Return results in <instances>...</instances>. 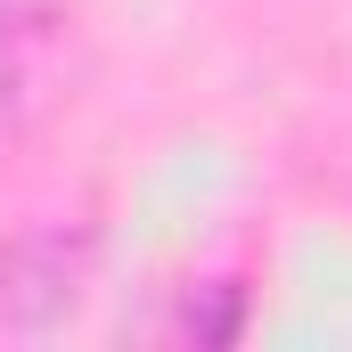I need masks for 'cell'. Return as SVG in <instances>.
I'll return each mask as SVG.
<instances>
[{
	"label": "cell",
	"instance_id": "obj_1",
	"mask_svg": "<svg viewBox=\"0 0 352 352\" xmlns=\"http://www.w3.org/2000/svg\"><path fill=\"white\" fill-rule=\"evenodd\" d=\"M82 238H8L0 246V344L58 336L74 295H82Z\"/></svg>",
	"mask_w": 352,
	"mask_h": 352
},
{
	"label": "cell",
	"instance_id": "obj_2",
	"mask_svg": "<svg viewBox=\"0 0 352 352\" xmlns=\"http://www.w3.org/2000/svg\"><path fill=\"white\" fill-rule=\"evenodd\" d=\"M25 115H33V41H25V16L0 0V164L25 140Z\"/></svg>",
	"mask_w": 352,
	"mask_h": 352
}]
</instances>
